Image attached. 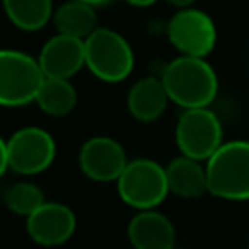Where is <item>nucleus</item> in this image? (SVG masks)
Returning <instances> with one entry per match:
<instances>
[{
    "mask_svg": "<svg viewBox=\"0 0 249 249\" xmlns=\"http://www.w3.org/2000/svg\"><path fill=\"white\" fill-rule=\"evenodd\" d=\"M37 62L45 78L70 80L74 74H78L86 66L84 39L56 33L45 41V45L39 51Z\"/></svg>",
    "mask_w": 249,
    "mask_h": 249,
    "instance_id": "obj_11",
    "label": "nucleus"
},
{
    "mask_svg": "<svg viewBox=\"0 0 249 249\" xmlns=\"http://www.w3.org/2000/svg\"><path fill=\"white\" fill-rule=\"evenodd\" d=\"M53 23L56 27V33L76 39H88L99 27L95 8L78 0H68L56 6L53 14Z\"/></svg>",
    "mask_w": 249,
    "mask_h": 249,
    "instance_id": "obj_15",
    "label": "nucleus"
},
{
    "mask_svg": "<svg viewBox=\"0 0 249 249\" xmlns=\"http://www.w3.org/2000/svg\"><path fill=\"white\" fill-rule=\"evenodd\" d=\"M167 39L183 56L204 58L212 53L218 33L214 19L198 8L177 10L167 21Z\"/></svg>",
    "mask_w": 249,
    "mask_h": 249,
    "instance_id": "obj_8",
    "label": "nucleus"
},
{
    "mask_svg": "<svg viewBox=\"0 0 249 249\" xmlns=\"http://www.w3.org/2000/svg\"><path fill=\"white\" fill-rule=\"evenodd\" d=\"M35 103L51 117H66L78 103V91L70 80L45 78L35 95Z\"/></svg>",
    "mask_w": 249,
    "mask_h": 249,
    "instance_id": "obj_17",
    "label": "nucleus"
},
{
    "mask_svg": "<svg viewBox=\"0 0 249 249\" xmlns=\"http://www.w3.org/2000/svg\"><path fill=\"white\" fill-rule=\"evenodd\" d=\"M175 144L181 156L206 161L222 144V123L208 109H185L175 124Z\"/></svg>",
    "mask_w": 249,
    "mask_h": 249,
    "instance_id": "obj_6",
    "label": "nucleus"
},
{
    "mask_svg": "<svg viewBox=\"0 0 249 249\" xmlns=\"http://www.w3.org/2000/svg\"><path fill=\"white\" fill-rule=\"evenodd\" d=\"M208 193L224 200H249V140L224 142L206 161Z\"/></svg>",
    "mask_w": 249,
    "mask_h": 249,
    "instance_id": "obj_2",
    "label": "nucleus"
},
{
    "mask_svg": "<svg viewBox=\"0 0 249 249\" xmlns=\"http://www.w3.org/2000/svg\"><path fill=\"white\" fill-rule=\"evenodd\" d=\"M169 103L167 89L161 82V76H144L136 80L126 95L128 113L140 123L158 121Z\"/></svg>",
    "mask_w": 249,
    "mask_h": 249,
    "instance_id": "obj_13",
    "label": "nucleus"
},
{
    "mask_svg": "<svg viewBox=\"0 0 249 249\" xmlns=\"http://www.w3.org/2000/svg\"><path fill=\"white\" fill-rule=\"evenodd\" d=\"M76 230L74 212L62 204L47 200L31 216L25 218V231L33 243L41 247H58L66 243Z\"/></svg>",
    "mask_w": 249,
    "mask_h": 249,
    "instance_id": "obj_10",
    "label": "nucleus"
},
{
    "mask_svg": "<svg viewBox=\"0 0 249 249\" xmlns=\"http://www.w3.org/2000/svg\"><path fill=\"white\" fill-rule=\"evenodd\" d=\"M247 249H249V243H247Z\"/></svg>",
    "mask_w": 249,
    "mask_h": 249,
    "instance_id": "obj_24",
    "label": "nucleus"
},
{
    "mask_svg": "<svg viewBox=\"0 0 249 249\" xmlns=\"http://www.w3.org/2000/svg\"><path fill=\"white\" fill-rule=\"evenodd\" d=\"M167 187L179 198H200L208 193L206 165L198 160L177 156L165 165Z\"/></svg>",
    "mask_w": 249,
    "mask_h": 249,
    "instance_id": "obj_14",
    "label": "nucleus"
},
{
    "mask_svg": "<svg viewBox=\"0 0 249 249\" xmlns=\"http://www.w3.org/2000/svg\"><path fill=\"white\" fill-rule=\"evenodd\" d=\"M2 8L10 23L27 33L43 29L54 14L53 0H2Z\"/></svg>",
    "mask_w": 249,
    "mask_h": 249,
    "instance_id": "obj_16",
    "label": "nucleus"
},
{
    "mask_svg": "<svg viewBox=\"0 0 249 249\" xmlns=\"http://www.w3.org/2000/svg\"><path fill=\"white\" fill-rule=\"evenodd\" d=\"M171 6H175L177 10H183V8H191L195 4V0H167Z\"/></svg>",
    "mask_w": 249,
    "mask_h": 249,
    "instance_id": "obj_20",
    "label": "nucleus"
},
{
    "mask_svg": "<svg viewBox=\"0 0 249 249\" xmlns=\"http://www.w3.org/2000/svg\"><path fill=\"white\" fill-rule=\"evenodd\" d=\"M6 169H10V165H8V144L0 136V177L6 173Z\"/></svg>",
    "mask_w": 249,
    "mask_h": 249,
    "instance_id": "obj_19",
    "label": "nucleus"
},
{
    "mask_svg": "<svg viewBox=\"0 0 249 249\" xmlns=\"http://www.w3.org/2000/svg\"><path fill=\"white\" fill-rule=\"evenodd\" d=\"M78 2H84V4H89V6H101V4H107L109 0H78Z\"/></svg>",
    "mask_w": 249,
    "mask_h": 249,
    "instance_id": "obj_22",
    "label": "nucleus"
},
{
    "mask_svg": "<svg viewBox=\"0 0 249 249\" xmlns=\"http://www.w3.org/2000/svg\"><path fill=\"white\" fill-rule=\"evenodd\" d=\"M175 249H185V247H175Z\"/></svg>",
    "mask_w": 249,
    "mask_h": 249,
    "instance_id": "obj_23",
    "label": "nucleus"
},
{
    "mask_svg": "<svg viewBox=\"0 0 249 249\" xmlns=\"http://www.w3.org/2000/svg\"><path fill=\"white\" fill-rule=\"evenodd\" d=\"M86 45V68L101 82L117 84L130 76L134 68V51L130 43L115 29L97 27Z\"/></svg>",
    "mask_w": 249,
    "mask_h": 249,
    "instance_id": "obj_3",
    "label": "nucleus"
},
{
    "mask_svg": "<svg viewBox=\"0 0 249 249\" xmlns=\"http://www.w3.org/2000/svg\"><path fill=\"white\" fill-rule=\"evenodd\" d=\"M8 165L18 175H39L51 167L56 156V142L41 126H21L8 140Z\"/></svg>",
    "mask_w": 249,
    "mask_h": 249,
    "instance_id": "obj_7",
    "label": "nucleus"
},
{
    "mask_svg": "<svg viewBox=\"0 0 249 249\" xmlns=\"http://www.w3.org/2000/svg\"><path fill=\"white\" fill-rule=\"evenodd\" d=\"M128 161L121 142L109 136H91L78 152L82 173L95 183H117Z\"/></svg>",
    "mask_w": 249,
    "mask_h": 249,
    "instance_id": "obj_9",
    "label": "nucleus"
},
{
    "mask_svg": "<svg viewBox=\"0 0 249 249\" xmlns=\"http://www.w3.org/2000/svg\"><path fill=\"white\" fill-rule=\"evenodd\" d=\"M43 80L37 58L23 51L0 49V107L35 103Z\"/></svg>",
    "mask_w": 249,
    "mask_h": 249,
    "instance_id": "obj_5",
    "label": "nucleus"
},
{
    "mask_svg": "<svg viewBox=\"0 0 249 249\" xmlns=\"http://www.w3.org/2000/svg\"><path fill=\"white\" fill-rule=\"evenodd\" d=\"M134 249H175V226L158 210L136 212L126 228Z\"/></svg>",
    "mask_w": 249,
    "mask_h": 249,
    "instance_id": "obj_12",
    "label": "nucleus"
},
{
    "mask_svg": "<svg viewBox=\"0 0 249 249\" xmlns=\"http://www.w3.org/2000/svg\"><path fill=\"white\" fill-rule=\"evenodd\" d=\"M45 195L33 181H16L4 191V204L10 212L18 216H31L41 204H45Z\"/></svg>",
    "mask_w": 249,
    "mask_h": 249,
    "instance_id": "obj_18",
    "label": "nucleus"
},
{
    "mask_svg": "<svg viewBox=\"0 0 249 249\" xmlns=\"http://www.w3.org/2000/svg\"><path fill=\"white\" fill-rule=\"evenodd\" d=\"M126 4H130V6H136V8H146V6H152V4H156L158 0H124Z\"/></svg>",
    "mask_w": 249,
    "mask_h": 249,
    "instance_id": "obj_21",
    "label": "nucleus"
},
{
    "mask_svg": "<svg viewBox=\"0 0 249 249\" xmlns=\"http://www.w3.org/2000/svg\"><path fill=\"white\" fill-rule=\"evenodd\" d=\"M161 82L169 101L183 109L208 107L218 93V76L206 58L179 54L165 64Z\"/></svg>",
    "mask_w": 249,
    "mask_h": 249,
    "instance_id": "obj_1",
    "label": "nucleus"
},
{
    "mask_svg": "<svg viewBox=\"0 0 249 249\" xmlns=\"http://www.w3.org/2000/svg\"><path fill=\"white\" fill-rule=\"evenodd\" d=\"M117 193L134 210H156L169 195L165 167L154 160H130L117 179Z\"/></svg>",
    "mask_w": 249,
    "mask_h": 249,
    "instance_id": "obj_4",
    "label": "nucleus"
}]
</instances>
